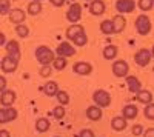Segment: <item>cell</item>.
I'll return each mask as SVG.
<instances>
[{"label":"cell","instance_id":"60d3db41","mask_svg":"<svg viewBox=\"0 0 154 137\" xmlns=\"http://www.w3.org/2000/svg\"><path fill=\"white\" fill-rule=\"evenodd\" d=\"M51 3H53L54 6H63V3H65V0H49Z\"/></svg>","mask_w":154,"mask_h":137},{"label":"cell","instance_id":"8fae6325","mask_svg":"<svg viewBox=\"0 0 154 137\" xmlns=\"http://www.w3.org/2000/svg\"><path fill=\"white\" fill-rule=\"evenodd\" d=\"M72 69L79 76H89L93 72V65L88 63V62H77V63H74Z\"/></svg>","mask_w":154,"mask_h":137},{"label":"cell","instance_id":"f35d334b","mask_svg":"<svg viewBox=\"0 0 154 137\" xmlns=\"http://www.w3.org/2000/svg\"><path fill=\"white\" fill-rule=\"evenodd\" d=\"M6 79L5 77H2V76H0V93H3L5 90H6Z\"/></svg>","mask_w":154,"mask_h":137},{"label":"cell","instance_id":"f1b7e54d","mask_svg":"<svg viewBox=\"0 0 154 137\" xmlns=\"http://www.w3.org/2000/svg\"><path fill=\"white\" fill-rule=\"evenodd\" d=\"M56 99H57V102H59V105H68L69 103V96H68V93L66 91H57V94H56Z\"/></svg>","mask_w":154,"mask_h":137},{"label":"cell","instance_id":"d6986e66","mask_svg":"<svg viewBox=\"0 0 154 137\" xmlns=\"http://www.w3.org/2000/svg\"><path fill=\"white\" fill-rule=\"evenodd\" d=\"M122 117L123 119H126V120H131V119H136L137 117V114H139V109H137V106L136 105H133V103H130V105H125L123 106V109H122Z\"/></svg>","mask_w":154,"mask_h":137},{"label":"cell","instance_id":"603a6c76","mask_svg":"<svg viewBox=\"0 0 154 137\" xmlns=\"http://www.w3.org/2000/svg\"><path fill=\"white\" fill-rule=\"evenodd\" d=\"M111 126H112L114 131H123V129L126 128V119H123V117H120V116L112 117Z\"/></svg>","mask_w":154,"mask_h":137},{"label":"cell","instance_id":"1f68e13d","mask_svg":"<svg viewBox=\"0 0 154 137\" xmlns=\"http://www.w3.org/2000/svg\"><path fill=\"white\" fill-rule=\"evenodd\" d=\"M137 6H139V9H142V11H149L154 6V0H139Z\"/></svg>","mask_w":154,"mask_h":137},{"label":"cell","instance_id":"9a60e30c","mask_svg":"<svg viewBox=\"0 0 154 137\" xmlns=\"http://www.w3.org/2000/svg\"><path fill=\"white\" fill-rule=\"evenodd\" d=\"M106 6H105V2L103 0H93L91 3H89V12H91L93 16H102L105 12Z\"/></svg>","mask_w":154,"mask_h":137},{"label":"cell","instance_id":"30bf717a","mask_svg":"<svg viewBox=\"0 0 154 137\" xmlns=\"http://www.w3.org/2000/svg\"><path fill=\"white\" fill-rule=\"evenodd\" d=\"M0 66H2V71L5 74H12L19 66V60L14 59V57H11V56H6V57L2 59V65Z\"/></svg>","mask_w":154,"mask_h":137},{"label":"cell","instance_id":"d4e9b609","mask_svg":"<svg viewBox=\"0 0 154 137\" xmlns=\"http://www.w3.org/2000/svg\"><path fill=\"white\" fill-rule=\"evenodd\" d=\"M35 129L38 132H46L49 129V120L46 117H40V119H37L35 122Z\"/></svg>","mask_w":154,"mask_h":137},{"label":"cell","instance_id":"7dc6e473","mask_svg":"<svg viewBox=\"0 0 154 137\" xmlns=\"http://www.w3.org/2000/svg\"><path fill=\"white\" fill-rule=\"evenodd\" d=\"M71 2H72V3H74V2H75V0H71Z\"/></svg>","mask_w":154,"mask_h":137},{"label":"cell","instance_id":"ba28073f","mask_svg":"<svg viewBox=\"0 0 154 137\" xmlns=\"http://www.w3.org/2000/svg\"><path fill=\"white\" fill-rule=\"evenodd\" d=\"M19 116L17 109L12 106H6V108H0V123H8L16 120Z\"/></svg>","mask_w":154,"mask_h":137},{"label":"cell","instance_id":"e575fe53","mask_svg":"<svg viewBox=\"0 0 154 137\" xmlns=\"http://www.w3.org/2000/svg\"><path fill=\"white\" fill-rule=\"evenodd\" d=\"M53 114H54V117H56L57 120H62L63 117H65V106H63V105L56 106V108L53 109Z\"/></svg>","mask_w":154,"mask_h":137},{"label":"cell","instance_id":"5bb4252c","mask_svg":"<svg viewBox=\"0 0 154 137\" xmlns=\"http://www.w3.org/2000/svg\"><path fill=\"white\" fill-rule=\"evenodd\" d=\"M5 48H6L8 56H11V57H14V59L20 60V45H19L17 40H9V42H6Z\"/></svg>","mask_w":154,"mask_h":137},{"label":"cell","instance_id":"7402d4cb","mask_svg":"<svg viewBox=\"0 0 154 137\" xmlns=\"http://www.w3.org/2000/svg\"><path fill=\"white\" fill-rule=\"evenodd\" d=\"M43 94L45 96H48V97H56V94H57V91H59V86H57V83L56 82H46L45 85H43Z\"/></svg>","mask_w":154,"mask_h":137},{"label":"cell","instance_id":"f546056e","mask_svg":"<svg viewBox=\"0 0 154 137\" xmlns=\"http://www.w3.org/2000/svg\"><path fill=\"white\" fill-rule=\"evenodd\" d=\"M75 46H85L86 43H88V37H86V32H82V34H79V35H75L74 39L71 40Z\"/></svg>","mask_w":154,"mask_h":137},{"label":"cell","instance_id":"5b68a950","mask_svg":"<svg viewBox=\"0 0 154 137\" xmlns=\"http://www.w3.org/2000/svg\"><path fill=\"white\" fill-rule=\"evenodd\" d=\"M151 59H152L151 51H149V49H146V48L139 49V51L134 54V62H136L139 66H146V65H149Z\"/></svg>","mask_w":154,"mask_h":137},{"label":"cell","instance_id":"52a82bcc","mask_svg":"<svg viewBox=\"0 0 154 137\" xmlns=\"http://www.w3.org/2000/svg\"><path fill=\"white\" fill-rule=\"evenodd\" d=\"M56 54L59 56V57H72L74 54H75V48L69 43V42H62V43H59L57 45V48H56Z\"/></svg>","mask_w":154,"mask_h":137},{"label":"cell","instance_id":"bcb514c9","mask_svg":"<svg viewBox=\"0 0 154 137\" xmlns=\"http://www.w3.org/2000/svg\"><path fill=\"white\" fill-rule=\"evenodd\" d=\"M85 2H93V0H85Z\"/></svg>","mask_w":154,"mask_h":137},{"label":"cell","instance_id":"d6a6232c","mask_svg":"<svg viewBox=\"0 0 154 137\" xmlns=\"http://www.w3.org/2000/svg\"><path fill=\"white\" fill-rule=\"evenodd\" d=\"M16 32H17V35L19 37H22V39H25V37H28L29 35V29H28V26L26 25H17L16 26Z\"/></svg>","mask_w":154,"mask_h":137},{"label":"cell","instance_id":"44dd1931","mask_svg":"<svg viewBox=\"0 0 154 137\" xmlns=\"http://www.w3.org/2000/svg\"><path fill=\"white\" fill-rule=\"evenodd\" d=\"M134 97H136V100H137V102L145 103V105L152 102V94H151L148 90H140L139 93H136V94H134Z\"/></svg>","mask_w":154,"mask_h":137},{"label":"cell","instance_id":"4dcf8cb0","mask_svg":"<svg viewBox=\"0 0 154 137\" xmlns=\"http://www.w3.org/2000/svg\"><path fill=\"white\" fill-rule=\"evenodd\" d=\"M11 2L9 0H0V16H6L9 14V11H11Z\"/></svg>","mask_w":154,"mask_h":137},{"label":"cell","instance_id":"74e56055","mask_svg":"<svg viewBox=\"0 0 154 137\" xmlns=\"http://www.w3.org/2000/svg\"><path fill=\"white\" fill-rule=\"evenodd\" d=\"M79 137H94V132H93L91 129L85 128V129H82V131L79 132Z\"/></svg>","mask_w":154,"mask_h":137},{"label":"cell","instance_id":"8992f818","mask_svg":"<svg viewBox=\"0 0 154 137\" xmlns=\"http://www.w3.org/2000/svg\"><path fill=\"white\" fill-rule=\"evenodd\" d=\"M111 69H112V74L116 77H126L128 72H130V65L125 60H116Z\"/></svg>","mask_w":154,"mask_h":137},{"label":"cell","instance_id":"8d00e7d4","mask_svg":"<svg viewBox=\"0 0 154 137\" xmlns=\"http://www.w3.org/2000/svg\"><path fill=\"white\" fill-rule=\"evenodd\" d=\"M131 132H133V135H142L143 134V126L142 125H134Z\"/></svg>","mask_w":154,"mask_h":137},{"label":"cell","instance_id":"7a4b0ae2","mask_svg":"<svg viewBox=\"0 0 154 137\" xmlns=\"http://www.w3.org/2000/svg\"><path fill=\"white\" fill-rule=\"evenodd\" d=\"M134 25H136V29H137V32H139L140 35H146V34L151 32V19H149L146 14L137 16Z\"/></svg>","mask_w":154,"mask_h":137},{"label":"cell","instance_id":"ab89813d","mask_svg":"<svg viewBox=\"0 0 154 137\" xmlns=\"http://www.w3.org/2000/svg\"><path fill=\"white\" fill-rule=\"evenodd\" d=\"M143 137H154V128H148L146 131H143Z\"/></svg>","mask_w":154,"mask_h":137},{"label":"cell","instance_id":"c3c4849f","mask_svg":"<svg viewBox=\"0 0 154 137\" xmlns=\"http://www.w3.org/2000/svg\"><path fill=\"white\" fill-rule=\"evenodd\" d=\"M54 137H60V135H54Z\"/></svg>","mask_w":154,"mask_h":137},{"label":"cell","instance_id":"7bdbcfd3","mask_svg":"<svg viewBox=\"0 0 154 137\" xmlns=\"http://www.w3.org/2000/svg\"><path fill=\"white\" fill-rule=\"evenodd\" d=\"M5 43H6V37L3 32H0V45H5Z\"/></svg>","mask_w":154,"mask_h":137},{"label":"cell","instance_id":"e0dca14e","mask_svg":"<svg viewBox=\"0 0 154 137\" xmlns=\"http://www.w3.org/2000/svg\"><path fill=\"white\" fill-rule=\"evenodd\" d=\"M112 29H114V34H119L125 29L126 26V19L122 16V14H117V16H114L112 17Z\"/></svg>","mask_w":154,"mask_h":137},{"label":"cell","instance_id":"4316f807","mask_svg":"<svg viewBox=\"0 0 154 137\" xmlns=\"http://www.w3.org/2000/svg\"><path fill=\"white\" fill-rule=\"evenodd\" d=\"M100 31L103 32L105 35L114 34V29H112V22H111V19H109V20H102V23H100Z\"/></svg>","mask_w":154,"mask_h":137},{"label":"cell","instance_id":"2e32d148","mask_svg":"<svg viewBox=\"0 0 154 137\" xmlns=\"http://www.w3.org/2000/svg\"><path fill=\"white\" fill-rule=\"evenodd\" d=\"M126 85L131 94H136L142 90V82H140L136 76H126Z\"/></svg>","mask_w":154,"mask_h":137},{"label":"cell","instance_id":"484cf974","mask_svg":"<svg viewBox=\"0 0 154 137\" xmlns=\"http://www.w3.org/2000/svg\"><path fill=\"white\" fill-rule=\"evenodd\" d=\"M42 12V3L40 2H35V0H32V2L28 5V14L31 16H37Z\"/></svg>","mask_w":154,"mask_h":137},{"label":"cell","instance_id":"cb8c5ba5","mask_svg":"<svg viewBox=\"0 0 154 137\" xmlns=\"http://www.w3.org/2000/svg\"><path fill=\"white\" fill-rule=\"evenodd\" d=\"M117 51H119V49H117L116 45H106L103 48V57L106 60H112V59L117 57Z\"/></svg>","mask_w":154,"mask_h":137},{"label":"cell","instance_id":"7c38bea8","mask_svg":"<svg viewBox=\"0 0 154 137\" xmlns=\"http://www.w3.org/2000/svg\"><path fill=\"white\" fill-rule=\"evenodd\" d=\"M8 16H9V22L14 23V25H22V23L25 22V19H26L25 11H23V9H19V8L11 9Z\"/></svg>","mask_w":154,"mask_h":137},{"label":"cell","instance_id":"ac0fdd59","mask_svg":"<svg viewBox=\"0 0 154 137\" xmlns=\"http://www.w3.org/2000/svg\"><path fill=\"white\" fill-rule=\"evenodd\" d=\"M102 108L100 106H97V105H93V106H88L86 108V117L89 119V120H93V122H97V120H100L102 119Z\"/></svg>","mask_w":154,"mask_h":137},{"label":"cell","instance_id":"3957f363","mask_svg":"<svg viewBox=\"0 0 154 137\" xmlns=\"http://www.w3.org/2000/svg\"><path fill=\"white\" fill-rule=\"evenodd\" d=\"M93 100H94V103L97 106L106 108V106L111 105V94L108 91H105V90H97L93 94Z\"/></svg>","mask_w":154,"mask_h":137},{"label":"cell","instance_id":"f6af8a7d","mask_svg":"<svg viewBox=\"0 0 154 137\" xmlns=\"http://www.w3.org/2000/svg\"><path fill=\"white\" fill-rule=\"evenodd\" d=\"M35 2H40V3H42V2H43V0H35Z\"/></svg>","mask_w":154,"mask_h":137},{"label":"cell","instance_id":"6da1fadb","mask_svg":"<svg viewBox=\"0 0 154 137\" xmlns=\"http://www.w3.org/2000/svg\"><path fill=\"white\" fill-rule=\"evenodd\" d=\"M35 59H37V62H38L42 66L51 65V63L54 62V59H56V53H54L51 48L42 45V46H38V48L35 49Z\"/></svg>","mask_w":154,"mask_h":137},{"label":"cell","instance_id":"ee69618b","mask_svg":"<svg viewBox=\"0 0 154 137\" xmlns=\"http://www.w3.org/2000/svg\"><path fill=\"white\" fill-rule=\"evenodd\" d=\"M151 56L154 57V46H152V49H151Z\"/></svg>","mask_w":154,"mask_h":137},{"label":"cell","instance_id":"277c9868","mask_svg":"<svg viewBox=\"0 0 154 137\" xmlns=\"http://www.w3.org/2000/svg\"><path fill=\"white\" fill-rule=\"evenodd\" d=\"M80 17H82V5L74 2L66 11V20L74 25V23H79Z\"/></svg>","mask_w":154,"mask_h":137},{"label":"cell","instance_id":"4fadbf2b","mask_svg":"<svg viewBox=\"0 0 154 137\" xmlns=\"http://www.w3.org/2000/svg\"><path fill=\"white\" fill-rule=\"evenodd\" d=\"M16 99H17V96L12 90H5L3 93H0V103L3 106H12Z\"/></svg>","mask_w":154,"mask_h":137},{"label":"cell","instance_id":"9c48e42d","mask_svg":"<svg viewBox=\"0 0 154 137\" xmlns=\"http://www.w3.org/2000/svg\"><path fill=\"white\" fill-rule=\"evenodd\" d=\"M136 8L134 0H117L116 2V9L119 11V14H131Z\"/></svg>","mask_w":154,"mask_h":137},{"label":"cell","instance_id":"b9f144b4","mask_svg":"<svg viewBox=\"0 0 154 137\" xmlns=\"http://www.w3.org/2000/svg\"><path fill=\"white\" fill-rule=\"evenodd\" d=\"M0 137H11L8 129H0Z\"/></svg>","mask_w":154,"mask_h":137},{"label":"cell","instance_id":"836d02e7","mask_svg":"<svg viewBox=\"0 0 154 137\" xmlns=\"http://www.w3.org/2000/svg\"><path fill=\"white\" fill-rule=\"evenodd\" d=\"M143 116L148 119V120H154V103H146L145 109H143Z\"/></svg>","mask_w":154,"mask_h":137},{"label":"cell","instance_id":"ffe728a7","mask_svg":"<svg viewBox=\"0 0 154 137\" xmlns=\"http://www.w3.org/2000/svg\"><path fill=\"white\" fill-rule=\"evenodd\" d=\"M82 32H85V28L82 26V25H79V23H74V25H71V26L66 29V39L68 40H72L75 35H79V34H82Z\"/></svg>","mask_w":154,"mask_h":137},{"label":"cell","instance_id":"d590c367","mask_svg":"<svg viewBox=\"0 0 154 137\" xmlns=\"http://www.w3.org/2000/svg\"><path fill=\"white\" fill-rule=\"evenodd\" d=\"M51 72H53V69H51V65H45V66L40 68V71H38V74H40L42 77H45V79L51 76Z\"/></svg>","mask_w":154,"mask_h":137},{"label":"cell","instance_id":"83f0119b","mask_svg":"<svg viewBox=\"0 0 154 137\" xmlns=\"http://www.w3.org/2000/svg\"><path fill=\"white\" fill-rule=\"evenodd\" d=\"M66 65H68V60H66V57H56L54 59V62H53V66H54V69H57V71H62V69H65L66 68Z\"/></svg>","mask_w":154,"mask_h":137}]
</instances>
